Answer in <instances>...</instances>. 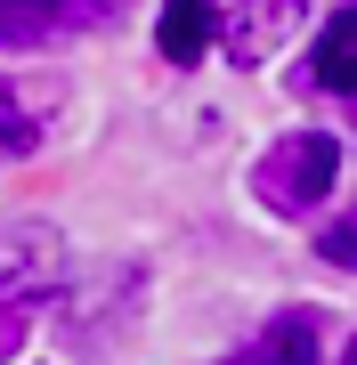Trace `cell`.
Instances as JSON below:
<instances>
[{"instance_id": "1", "label": "cell", "mask_w": 357, "mask_h": 365, "mask_svg": "<svg viewBox=\"0 0 357 365\" xmlns=\"http://www.w3.org/2000/svg\"><path fill=\"white\" fill-rule=\"evenodd\" d=\"M57 276H66V244L49 227H9L0 235V357L25 341L33 309L57 292Z\"/></svg>"}, {"instance_id": "2", "label": "cell", "mask_w": 357, "mask_h": 365, "mask_svg": "<svg viewBox=\"0 0 357 365\" xmlns=\"http://www.w3.org/2000/svg\"><path fill=\"white\" fill-rule=\"evenodd\" d=\"M333 179H341V138L301 130V138H284L276 155L260 163V179H252V187H260L276 211H309V203L333 195Z\"/></svg>"}, {"instance_id": "3", "label": "cell", "mask_w": 357, "mask_h": 365, "mask_svg": "<svg viewBox=\"0 0 357 365\" xmlns=\"http://www.w3.org/2000/svg\"><path fill=\"white\" fill-rule=\"evenodd\" d=\"M212 33H219V0H162L155 41H162V57H171V66H195V57L212 49Z\"/></svg>"}, {"instance_id": "4", "label": "cell", "mask_w": 357, "mask_h": 365, "mask_svg": "<svg viewBox=\"0 0 357 365\" xmlns=\"http://www.w3.org/2000/svg\"><path fill=\"white\" fill-rule=\"evenodd\" d=\"M292 16H301V0H244V16L227 25V49H236L244 66H260V57L292 33Z\"/></svg>"}, {"instance_id": "5", "label": "cell", "mask_w": 357, "mask_h": 365, "mask_svg": "<svg viewBox=\"0 0 357 365\" xmlns=\"http://www.w3.org/2000/svg\"><path fill=\"white\" fill-rule=\"evenodd\" d=\"M317 90L357 98V0L333 16V25H325V41H317Z\"/></svg>"}, {"instance_id": "6", "label": "cell", "mask_w": 357, "mask_h": 365, "mask_svg": "<svg viewBox=\"0 0 357 365\" xmlns=\"http://www.w3.org/2000/svg\"><path fill=\"white\" fill-rule=\"evenodd\" d=\"M244 357H252V365H317V317H309V309L276 317V325H268L260 341H252Z\"/></svg>"}, {"instance_id": "7", "label": "cell", "mask_w": 357, "mask_h": 365, "mask_svg": "<svg viewBox=\"0 0 357 365\" xmlns=\"http://www.w3.org/2000/svg\"><path fill=\"white\" fill-rule=\"evenodd\" d=\"M66 25V0H0V49H33Z\"/></svg>"}, {"instance_id": "8", "label": "cell", "mask_w": 357, "mask_h": 365, "mask_svg": "<svg viewBox=\"0 0 357 365\" xmlns=\"http://www.w3.org/2000/svg\"><path fill=\"white\" fill-rule=\"evenodd\" d=\"M33 146H41V114H33V98L16 90V81H0V163L33 155Z\"/></svg>"}, {"instance_id": "9", "label": "cell", "mask_w": 357, "mask_h": 365, "mask_svg": "<svg viewBox=\"0 0 357 365\" xmlns=\"http://www.w3.org/2000/svg\"><path fill=\"white\" fill-rule=\"evenodd\" d=\"M317 252H325L333 268H357V211H349V220H333V227H325V244H317Z\"/></svg>"}, {"instance_id": "10", "label": "cell", "mask_w": 357, "mask_h": 365, "mask_svg": "<svg viewBox=\"0 0 357 365\" xmlns=\"http://www.w3.org/2000/svg\"><path fill=\"white\" fill-rule=\"evenodd\" d=\"M66 9H81V16H90V25H106V16H122V9H130V0H66Z\"/></svg>"}, {"instance_id": "11", "label": "cell", "mask_w": 357, "mask_h": 365, "mask_svg": "<svg viewBox=\"0 0 357 365\" xmlns=\"http://www.w3.org/2000/svg\"><path fill=\"white\" fill-rule=\"evenodd\" d=\"M341 365H357V341H349V357H341Z\"/></svg>"}, {"instance_id": "12", "label": "cell", "mask_w": 357, "mask_h": 365, "mask_svg": "<svg viewBox=\"0 0 357 365\" xmlns=\"http://www.w3.org/2000/svg\"><path fill=\"white\" fill-rule=\"evenodd\" d=\"M227 365H252V357H227Z\"/></svg>"}]
</instances>
